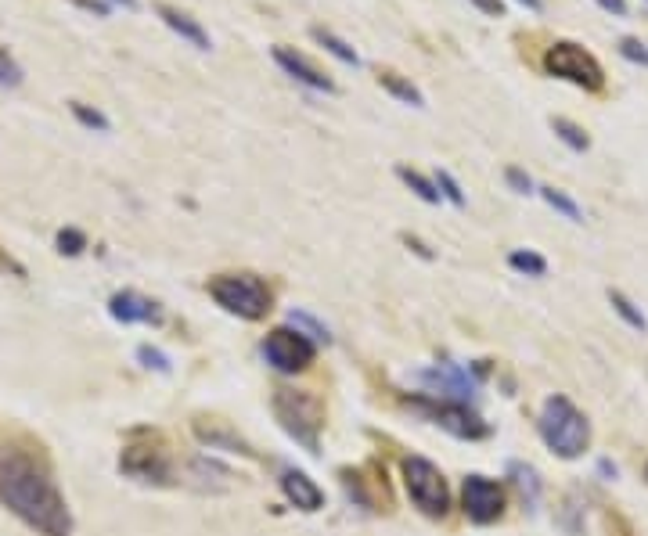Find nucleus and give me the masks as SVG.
I'll return each mask as SVG.
<instances>
[{
    "label": "nucleus",
    "mask_w": 648,
    "mask_h": 536,
    "mask_svg": "<svg viewBox=\"0 0 648 536\" xmlns=\"http://www.w3.org/2000/svg\"><path fill=\"white\" fill-rule=\"evenodd\" d=\"M0 504L40 536H72V511L51 468L22 443L0 447Z\"/></svg>",
    "instance_id": "f257e3e1"
},
{
    "label": "nucleus",
    "mask_w": 648,
    "mask_h": 536,
    "mask_svg": "<svg viewBox=\"0 0 648 536\" xmlns=\"http://www.w3.org/2000/svg\"><path fill=\"white\" fill-rule=\"evenodd\" d=\"M270 411L278 418V425L296 439L306 454L321 450V429H324V403L306 389H288L278 385L270 393Z\"/></svg>",
    "instance_id": "f03ea898"
},
{
    "label": "nucleus",
    "mask_w": 648,
    "mask_h": 536,
    "mask_svg": "<svg viewBox=\"0 0 648 536\" xmlns=\"http://www.w3.org/2000/svg\"><path fill=\"white\" fill-rule=\"evenodd\" d=\"M540 436H544L551 454H558L562 461H573L591 443V425L566 396H551L540 411Z\"/></svg>",
    "instance_id": "7ed1b4c3"
},
{
    "label": "nucleus",
    "mask_w": 648,
    "mask_h": 536,
    "mask_svg": "<svg viewBox=\"0 0 648 536\" xmlns=\"http://www.w3.org/2000/svg\"><path fill=\"white\" fill-rule=\"evenodd\" d=\"M206 292L220 310L242 321H260L270 313V288L256 274H216L209 277Z\"/></svg>",
    "instance_id": "20e7f679"
},
{
    "label": "nucleus",
    "mask_w": 648,
    "mask_h": 536,
    "mask_svg": "<svg viewBox=\"0 0 648 536\" xmlns=\"http://www.w3.org/2000/svg\"><path fill=\"white\" fill-rule=\"evenodd\" d=\"M404 486H407V497H411V504L422 515H429V519H443L450 511V486L447 479H443V472L436 465H432L429 457H404Z\"/></svg>",
    "instance_id": "39448f33"
},
{
    "label": "nucleus",
    "mask_w": 648,
    "mask_h": 536,
    "mask_svg": "<svg viewBox=\"0 0 648 536\" xmlns=\"http://www.w3.org/2000/svg\"><path fill=\"white\" fill-rule=\"evenodd\" d=\"M544 69H548V76H555V80H566L580 90H591V94L605 87V72H602V65H598V58H594L591 51H584L580 44H573V40L551 44L548 54H544Z\"/></svg>",
    "instance_id": "423d86ee"
},
{
    "label": "nucleus",
    "mask_w": 648,
    "mask_h": 536,
    "mask_svg": "<svg viewBox=\"0 0 648 536\" xmlns=\"http://www.w3.org/2000/svg\"><path fill=\"white\" fill-rule=\"evenodd\" d=\"M263 357L281 375H299V371H306V367L314 364L317 346L299 328H274L263 339Z\"/></svg>",
    "instance_id": "0eeeda50"
},
{
    "label": "nucleus",
    "mask_w": 648,
    "mask_h": 536,
    "mask_svg": "<svg viewBox=\"0 0 648 536\" xmlns=\"http://www.w3.org/2000/svg\"><path fill=\"white\" fill-rule=\"evenodd\" d=\"M119 472L137 479V483L152 486H170L173 483V465L170 454L162 443H130L119 457Z\"/></svg>",
    "instance_id": "6e6552de"
},
{
    "label": "nucleus",
    "mask_w": 648,
    "mask_h": 536,
    "mask_svg": "<svg viewBox=\"0 0 648 536\" xmlns=\"http://www.w3.org/2000/svg\"><path fill=\"white\" fill-rule=\"evenodd\" d=\"M425 414H429L440 429H447L450 436L458 439H486L490 436V425L479 418L476 411H468V403H458V400H418Z\"/></svg>",
    "instance_id": "1a4fd4ad"
},
{
    "label": "nucleus",
    "mask_w": 648,
    "mask_h": 536,
    "mask_svg": "<svg viewBox=\"0 0 648 536\" xmlns=\"http://www.w3.org/2000/svg\"><path fill=\"white\" fill-rule=\"evenodd\" d=\"M461 504H465V515L476 526H490L504 515V490L486 475H465Z\"/></svg>",
    "instance_id": "9d476101"
},
{
    "label": "nucleus",
    "mask_w": 648,
    "mask_h": 536,
    "mask_svg": "<svg viewBox=\"0 0 648 536\" xmlns=\"http://www.w3.org/2000/svg\"><path fill=\"white\" fill-rule=\"evenodd\" d=\"M418 382L429 385L432 400H458V403H468L476 400V375H468L465 367H454V364H440L432 367V371H422Z\"/></svg>",
    "instance_id": "9b49d317"
},
{
    "label": "nucleus",
    "mask_w": 648,
    "mask_h": 536,
    "mask_svg": "<svg viewBox=\"0 0 648 536\" xmlns=\"http://www.w3.org/2000/svg\"><path fill=\"white\" fill-rule=\"evenodd\" d=\"M108 313H112V321L119 324H159L162 321V310L155 299L148 295L134 292V288H123L108 299Z\"/></svg>",
    "instance_id": "f8f14e48"
},
{
    "label": "nucleus",
    "mask_w": 648,
    "mask_h": 536,
    "mask_svg": "<svg viewBox=\"0 0 648 536\" xmlns=\"http://www.w3.org/2000/svg\"><path fill=\"white\" fill-rule=\"evenodd\" d=\"M274 62H278L281 69H285L296 83H303V87L321 90V94H335V80H332V76L317 69V65L310 62V58H303L299 51H292V47H274Z\"/></svg>",
    "instance_id": "ddd939ff"
},
{
    "label": "nucleus",
    "mask_w": 648,
    "mask_h": 536,
    "mask_svg": "<svg viewBox=\"0 0 648 536\" xmlns=\"http://www.w3.org/2000/svg\"><path fill=\"white\" fill-rule=\"evenodd\" d=\"M281 493L288 497V504H296L299 511H321L324 508V490L299 468L281 472Z\"/></svg>",
    "instance_id": "4468645a"
},
{
    "label": "nucleus",
    "mask_w": 648,
    "mask_h": 536,
    "mask_svg": "<svg viewBox=\"0 0 648 536\" xmlns=\"http://www.w3.org/2000/svg\"><path fill=\"white\" fill-rule=\"evenodd\" d=\"M155 15H159L162 22H166V26L180 36V40H188V44L198 47V51H209V47H213V40H209V33L202 29V22H198V18H191L188 11L173 8V4H159V8H155Z\"/></svg>",
    "instance_id": "2eb2a0df"
},
{
    "label": "nucleus",
    "mask_w": 648,
    "mask_h": 536,
    "mask_svg": "<svg viewBox=\"0 0 648 536\" xmlns=\"http://www.w3.org/2000/svg\"><path fill=\"white\" fill-rule=\"evenodd\" d=\"M195 436L202 439V443H209L213 450H231V454H242V457H256V450L245 443L238 432H231L224 425V421H209L206 425V418H198L195 421Z\"/></svg>",
    "instance_id": "dca6fc26"
},
{
    "label": "nucleus",
    "mask_w": 648,
    "mask_h": 536,
    "mask_svg": "<svg viewBox=\"0 0 648 536\" xmlns=\"http://www.w3.org/2000/svg\"><path fill=\"white\" fill-rule=\"evenodd\" d=\"M378 87L386 90V94H393L396 101H404V105L411 108H425V94L418 87H414L411 80H404L400 72H378Z\"/></svg>",
    "instance_id": "f3484780"
},
{
    "label": "nucleus",
    "mask_w": 648,
    "mask_h": 536,
    "mask_svg": "<svg viewBox=\"0 0 648 536\" xmlns=\"http://www.w3.org/2000/svg\"><path fill=\"white\" fill-rule=\"evenodd\" d=\"M310 36H314L317 44H321V47H324V51H328V54H335V58H339L342 65H353V69H357V65H360V54L353 51V47L346 44V40H342V36H335L332 29H324V26H314V29H310Z\"/></svg>",
    "instance_id": "a211bd4d"
},
{
    "label": "nucleus",
    "mask_w": 648,
    "mask_h": 536,
    "mask_svg": "<svg viewBox=\"0 0 648 536\" xmlns=\"http://www.w3.org/2000/svg\"><path fill=\"white\" fill-rule=\"evenodd\" d=\"M396 177L404 180L407 188H411L414 195L422 198V202H429V206H440V191H436V180L422 177V173L411 170V166H396Z\"/></svg>",
    "instance_id": "6ab92c4d"
},
{
    "label": "nucleus",
    "mask_w": 648,
    "mask_h": 536,
    "mask_svg": "<svg viewBox=\"0 0 648 536\" xmlns=\"http://www.w3.org/2000/svg\"><path fill=\"white\" fill-rule=\"evenodd\" d=\"M551 130L558 134V141H566L573 152H587L591 148V137L584 134V126H576L573 119H562V116H551Z\"/></svg>",
    "instance_id": "aec40b11"
},
{
    "label": "nucleus",
    "mask_w": 648,
    "mask_h": 536,
    "mask_svg": "<svg viewBox=\"0 0 648 536\" xmlns=\"http://www.w3.org/2000/svg\"><path fill=\"white\" fill-rule=\"evenodd\" d=\"M540 195H544V202H548L555 213H562L569 220V224H584V209L576 206L573 198L566 195V191H558V188H540Z\"/></svg>",
    "instance_id": "412c9836"
},
{
    "label": "nucleus",
    "mask_w": 648,
    "mask_h": 536,
    "mask_svg": "<svg viewBox=\"0 0 648 536\" xmlns=\"http://www.w3.org/2000/svg\"><path fill=\"white\" fill-rule=\"evenodd\" d=\"M508 267L512 270H519V274H530V277H544L548 274V260L544 256H537V252H522V249H515L512 256H508Z\"/></svg>",
    "instance_id": "4be33fe9"
},
{
    "label": "nucleus",
    "mask_w": 648,
    "mask_h": 536,
    "mask_svg": "<svg viewBox=\"0 0 648 536\" xmlns=\"http://www.w3.org/2000/svg\"><path fill=\"white\" fill-rule=\"evenodd\" d=\"M72 116H76V123L80 126H87V130H98V134H108V116L105 112H98V108H90V105H83V101H72Z\"/></svg>",
    "instance_id": "5701e85b"
},
{
    "label": "nucleus",
    "mask_w": 648,
    "mask_h": 536,
    "mask_svg": "<svg viewBox=\"0 0 648 536\" xmlns=\"http://www.w3.org/2000/svg\"><path fill=\"white\" fill-rule=\"evenodd\" d=\"M609 303H612V310L620 313L623 321L630 324V328H634V331H645V324H648V321H645V313H641L638 306L630 303L627 295H623V292H609Z\"/></svg>",
    "instance_id": "b1692460"
},
{
    "label": "nucleus",
    "mask_w": 648,
    "mask_h": 536,
    "mask_svg": "<svg viewBox=\"0 0 648 536\" xmlns=\"http://www.w3.org/2000/svg\"><path fill=\"white\" fill-rule=\"evenodd\" d=\"M436 191H440V198H447L454 209H465V191H461V184L450 177L447 170H436Z\"/></svg>",
    "instance_id": "393cba45"
},
{
    "label": "nucleus",
    "mask_w": 648,
    "mask_h": 536,
    "mask_svg": "<svg viewBox=\"0 0 648 536\" xmlns=\"http://www.w3.org/2000/svg\"><path fill=\"white\" fill-rule=\"evenodd\" d=\"M288 321H292V328H299L306 335V339H321V342H328L332 339V335H328V328H324V324H317L314 317H310V313H288Z\"/></svg>",
    "instance_id": "a878e982"
},
{
    "label": "nucleus",
    "mask_w": 648,
    "mask_h": 536,
    "mask_svg": "<svg viewBox=\"0 0 648 536\" xmlns=\"http://www.w3.org/2000/svg\"><path fill=\"white\" fill-rule=\"evenodd\" d=\"M83 249H87V234L83 231H76V227L58 231V252H62V256H80Z\"/></svg>",
    "instance_id": "bb28decb"
},
{
    "label": "nucleus",
    "mask_w": 648,
    "mask_h": 536,
    "mask_svg": "<svg viewBox=\"0 0 648 536\" xmlns=\"http://www.w3.org/2000/svg\"><path fill=\"white\" fill-rule=\"evenodd\" d=\"M22 83V65L0 47V87H18Z\"/></svg>",
    "instance_id": "cd10ccee"
},
{
    "label": "nucleus",
    "mask_w": 648,
    "mask_h": 536,
    "mask_svg": "<svg viewBox=\"0 0 648 536\" xmlns=\"http://www.w3.org/2000/svg\"><path fill=\"white\" fill-rule=\"evenodd\" d=\"M512 475H515V483L522 486V493H530V504L537 501V490H540L537 472H533L530 465H512Z\"/></svg>",
    "instance_id": "c85d7f7f"
},
{
    "label": "nucleus",
    "mask_w": 648,
    "mask_h": 536,
    "mask_svg": "<svg viewBox=\"0 0 648 536\" xmlns=\"http://www.w3.org/2000/svg\"><path fill=\"white\" fill-rule=\"evenodd\" d=\"M504 180H508V188L515 191V195H533V180L526 170H519V166H508L504 170Z\"/></svg>",
    "instance_id": "c756f323"
},
{
    "label": "nucleus",
    "mask_w": 648,
    "mask_h": 536,
    "mask_svg": "<svg viewBox=\"0 0 648 536\" xmlns=\"http://www.w3.org/2000/svg\"><path fill=\"white\" fill-rule=\"evenodd\" d=\"M620 54L627 58V62H634V65H648V47L641 44V40H634V36H623V40H620Z\"/></svg>",
    "instance_id": "7c9ffc66"
},
{
    "label": "nucleus",
    "mask_w": 648,
    "mask_h": 536,
    "mask_svg": "<svg viewBox=\"0 0 648 536\" xmlns=\"http://www.w3.org/2000/svg\"><path fill=\"white\" fill-rule=\"evenodd\" d=\"M137 360H141L144 367H155V371H170V360H166V353H159V349H152V346L137 349Z\"/></svg>",
    "instance_id": "2f4dec72"
},
{
    "label": "nucleus",
    "mask_w": 648,
    "mask_h": 536,
    "mask_svg": "<svg viewBox=\"0 0 648 536\" xmlns=\"http://www.w3.org/2000/svg\"><path fill=\"white\" fill-rule=\"evenodd\" d=\"M468 4H476L483 15H490V18H501L504 15V0H468Z\"/></svg>",
    "instance_id": "473e14b6"
},
{
    "label": "nucleus",
    "mask_w": 648,
    "mask_h": 536,
    "mask_svg": "<svg viewBox=\"0 0 648 536\" xmlns=\"http://www.w3.org/2000/svg\"><path fill=\"white\" fill-rule=\"evenodd\" d=\"M69 4H76V8L90 11V15H98V18L108 15V4H105V0H69Z\"/></svg>",
    "instance_id": "72a5a7b5"
},
{
    "label": "nucleus",
    "mask_w": 648,
    "mask_h": 536,
    "mask_svg": "<svg viewBox=\"0 0 648 536\" xmlns=\"http://www.w3.org/2000/svg\"><path fill=\"white\" fill-rule=\"evenodd\" d=\"M594 4H598V8H605L609 11V15H616V18H623L627 15V0H594Z\"/></svg>",
    "instance_id": "f704fd0d"
},
{
    "label": "nucleus",
    "mask_w": 648,
    "mask_h": 536,
    "mask_svg": "<svg viewBox=\"0 0 648 536\" xmlns=\"http://www.w3.org/2000/svg\"><path fill=\"white\" fill-rule=\"evenodd\" d=\"M404 242H407V249H414L422 260H432V249L425 242H418V238H411V234H404Z\"/></svg>",
    "instance_id": "c9c22d12"
},
{
    "label": "nucleus",
    "mask_w": 648,
    "mask_h": 536,
    "mask_svg": "<svg viewBox=\"0 0 648 536\" xmlns=\"http://www.w3.org/2000/svg\"><path fill=\"white\" fill-rule=\"evenodd\" d=\"M515 4H522L526 11H544V0H515Z\"/></svg>",
    "instance_id": "e433bc0d"
},
{
    "label": "nucleus",
    "mask_w": 648,
    "mask_h": 536,
    "mask_svg": "<svg viewBox=\"0 0 648 536\" xmlns=\"http://www.w3.org/2000/svg\"><path fill=\"white\" fill-rule=\"evenodd\" d=\"M116 4H126V8H134V0H116Z\"/></svg>",
    "instance_id": "4c0bfd02"
}]
</instances>
